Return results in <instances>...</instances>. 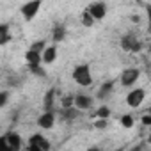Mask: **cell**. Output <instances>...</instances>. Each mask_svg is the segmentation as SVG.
I'll return each mask as SVG.
<instances>
[{
    "instance_id": "obj_6",
    "label": "cell",
    "mask_w": 151,
    "mask_h": 151,
    "mask_svg": "<svg viewBox=\"0 0 151 151\" xmlns=\"http://www.w3.org/2000/svg\"><path fill=\"white\" fill-rule=\"evenodd\" d=\"M87 13L94 18V20H103L105 14H107V6L103 2H94L87 7Z\"/></svg>"
},
{
    "instance_id": "obj_29",
    "label": "cell",
    "mask_w": 151,
    "mask_h": 151,
    "mask_svg": "<svg viewBox=\"0 0 151 151\" xmlns=\"http://www.w3.org/2000/svg\"><path fill=\"white\" fill-rule=\"evenodd\" d=\"M140 149H142V146H135V147H133V149H130V151H140Z\"/></svg>"
},
{
    "instance_id": "obj_5",
    "label": "cell",
    "mask_w": 151,
    "mask_h": 151,
    "mask_svg": "<svg viewBox=\"0 0 151 151\" xmlns=\"http://www.w3.org/2000/svg\"><path fill=\"white\" fill-rule=\"evenodd\" d=\"M139 75H140V71L137 68H126L121 75V84L123 86H133L139 78Z\"/></svg>"
},
{
    "instance_id": "obj_25",
    "label": "cell",
    "mask_w": 151,
    "mask_h": 151,
    "mask_svg": "<svg viewBox=\"0 0 151 151\" xmlns=\"http://www.w3.org/2000/svg\"><path fill=\"white\" fill-rule=\"evenodd\" d=\"M7 98H9V94H7L6 91H2V93H0V107H6V103H7Z\"/></svg>"
},
{
    "instance_id": "obj_12",
    "label": "cell",
    "mask_w": 151,
    "mask_h": 151,
    "mask_svg": "<svg viewBox=\"0 0 151 151\" xmlns=\"http://www.w3.org/2000/svg\"><path fill=\"white\" fill-rule=\"evenodd\" d=\"M57 57V48L55 46H46V50L43 52V62L45 64H52Z\"/></svg>"
},
{
    "instance_id": "obj_18",
    "label": "cell",
    "mask_w": 151,
    "mask_h": 151,
    "mask_svg": "<svg viewBox=\"0 0 151 151\" xmlns=\"http://www.w3.org/2000/svg\"><path fill=\"white\" fill-rule=\"evenodd\" d=\"M112 89H114V82H107V84H103V87L100 89L98 96H100V98H105V96H107V94H109Z\"/></svg>"
},
{
    "instance_id": "obj_23",
    "label": "cell",
    "mask_w": 151,
    "mask_h": 151,
    "mask_svg": "<svg viewBox=\"0 0 151 151\" xmlns=\"http://www.w3.org/2000/svg\"><path fill=\"white\" fill-rule=\"evenodd\" d=\"M0 151H11L9 146H7V139H6V135H4V137H0Z\"/></svg>"
},
{
    "instance_id": "obj_22",
    "label": "cell",
    "mask_w": 151,
    "mask_h": 151,
    "mask_svg": "<svg viewBox=\"0 0 151 151\" xmlns=\"http://www.w3.org/2000/svg\"><path fill=\"white\" fill-rule=\"evenodd\" d=\"M121 124H123L124 128H132V126H133V117H132L130 114H124V116L121 117Z\"/></svg>"
},
{
    "instance_id": "obj_21",
    "label": "cell",
    "mask_w": 151,
    "mask_h": 151,
    "mask_svg": "<svg viewBox=\"0 0 151 151\" xmlns=\"http://www.w3.org/2000/svg\"><path fill=\"white\" fill-rule=\"evenodd\" d=\"M30 50H34V52H37V53H41L43 55V52L46 50V45H45V41H36L34 45H32V48Z\"/></svg>"
},
{
    "instance_id": "obj_11",
    "label": "cell",
    "mask_w": 151,
    "mask_h": 151,
    "mask_svg": "<svg viewBox=\"0 0 151 151\" xmlns=\"http://www.w3.org/2000/svg\"><path fill=\"white\" fill-rule=\"evenodd\" d=\"M25 60H27L29 68L41 66V62H43V55H41V53H37V52H34V50H29V52L25 53Z\"/></svg>"
},
{
    "instance_id": "obj_7",
    "label": "cell",
    "mask_w": 151,
    "mask_h": 151,
    "mask_svg": "<svg viewBox=\"0 0 151 151\" xmlns=\"http://www.w3.org/2000/svg\"><path fill=\"white\" fill-rule=\"evenodd\" d=\"M53 123H55V116H53V112H43V114L37 117V126L43 128V130H50V128H53Z\"/></svg>"
},
{
    "instance_id": "obj_19",
    "label": "cell",
    "mask_w": 151,
    "mask_h": 151,
    "mask_svg": "<svg viewBox=\"0 0 151 151\" xmlns=\"http://www.w3.org/2000/svg\"><path fill=\"white\" fill-rule=\"evenodd\" d=\"M53 94H55V91L52 89V91H48L46 96H45V107H46V112H52L50 109H52V103H53Z\"/></svg>"
},
{
    "instance_id": "obj_4",
    "label": "cell",
    "mask_w": 151,
    "mask_h": 151,
    "mask_svg": "<svg viewBox=\"0 0 151 151\" xmlns=\"http://www.w3.org/2000/svg\"><path fill=\"white\" fill-rule=\"evenodd\" d=\"M39 9H41V2H39V0H36V2H27V4L22 6V14H23V18L27 22H30V20H34V16L37 14Z\"/></svg>"
},
{
    "instance_id": "obj_13",
    "label": "cell",
    "mask_w": 151,
    "mask_h": 151,
    "mask_svg": "<svg viewBox=\"0 0 151 151\" xmlns=\"http://www.w3.org/2000/svg\"><path fill=\"white\" fill-rule=\"evenodd\" d=\"M9 39H11V36H9V25L2 23V25H0V45H7Z\"/></svg>"
},
{
    "instance_id": "obj_9",
    "label": "cell",
    "mask_w": 151,
    "mask_h": 151,
    "mask_svg": "<svg viewBox=\"0 0 151 151\" xmlns=\"http://www.w3.org/2000/svg\"><path fill=\"white\" fill-rule=\"evenodd\" d=\"M91 105H93V98L91 96H86V94L75 96V107H77L78 110H87V109H91Z\"/></svg>"
},
{
    "instance_id": "obj_28",
    "label": "cell",
    "mask_w": 151,
    "mask_h": 151,
    "mask_svg": "<svg viewBox=\"0 0 151 151\" xmlns=\"http://www.w3.org/2000/svg\"><path fill=\"white\" fill-rule=\"evenodd\" d=\"M147 13H149V32H151V6L147 7Z\"/></svg>"
},
{
    "instance_id": "obj_15",
    "label": "cell",
    "mask_w": 151,
    "mask_h": 151,
    "mask_svg": "<svg viewBox=\"0 0 151 151\" xmlns=\"http://www.w3.org/2000/svg\"><path fill=\"white\" fill-rule=\"evenodd\" d=\"M64 36H66V29H64L62 25H59V27L53 29V41H55V43H60V41L64 39Z\"/></svg>"
},
{
    "instance_id": "obj_2",
    "label": "cell",
    "mask_w": 151,
    "mask_h": 151,
    "mask_svg": "<svg viewBox=\"0 0 151 151\" xmlns=\"http://www.w3.org/2000/svg\"><path fill=\"white\" fill-rule=\"evenodd\" d=\"M144 98H146L144 89H133V91H130V93H128V96H126V103H128V107L137 109V107H140V105H142Z\"/></svg>"
},
{
    "instance_id": "obj_26",
    "label": "cell",
    "mask_w": 151,
    "mask_h": 151,
    "mask_svg": "<svg viewBox=\"0 0 151 151\" xmlns=\"http://www.w3.org/2000/svg\"><path fill=\"white\" fill-rule=\"evenodd\" d=\"M96 128H100V130L107 128V119H98L96 121Z\"/></svg>"
},
{
    "instance_id": "obj_30",
    "label": "cell",
    "mask_w": 151,
    "mask_h": 151,
    "mask_svg": "<svg viewBox=\"0 0 151 151\" xmlns=\"http://www.w3.org/2000/svg\"><path fill=\"white\" fill-rule=\"evenodd\" d=\"M87 151H100V147H89Z\"/></svg>"
},
{
    "instance_id": "obj_8",
    "label": "cell",
    "mask_w": 151,
    "mask_h": 151,
    "mask_svg": "<svg viewBox=\"0 0 151 151\" xmlns=\"http://www.w3.org/2000/svg\"><path fill=\"white\" fill-rule=\"evenodd\" d=\"M29 144L37 146L41 151H50V142H48V139H46V137H43L41 133H34V135L29 139Z\"/></svg>"
},
{
    "instance_id": "obj_31",
    "label": "cell",
    "mask_w": 151,
    "mask_h": 151,
    "mask_svg": "<svg viewBox=\"0 0 151 151\" xmlns=\"http://www.w3.org/2000/svg\"><path fill=\"white\" fill-rule=\"evenodd\" d=\"M147 144H151V135H149V137H147Z\"/></svg>"
},
{
    "instance_id": "obj_20",
    "label": "cell",
    "mask_w": 151,
    "mask_h": 151,
    "mask_svg": "<svg viewBox=\"0 0 151 151\" xmlns=\"http://www.w3.org/2000/svg\"><path fill=\"white\" fill-rule=\"evenodd\" d=\"M109 116H110V109H109V107H105V105H103V107H100V109L96 110V117H98V119H107Z\"/></svg>"
},
{
    "instance_id": "obj_14",
    "label": "cell",
    "mask_w": 151,
    "mask_h": 151,
    "mask_svg": "<svg viewBox=\"0 0 151 151\" xmlns=\"http://www.w3.org/2000/svg\"><path fill=\"white\" fill-rule=\"evenodd\" d=\"M78 112H80V110H78L77 107H73V109H62L60 114H62L64 119H75V117L78 116Z\"/></svg>"
},
{
    "instance_id": "obj_10",
    "label": "cell",
    "mask_w": 151,
    "mask_h": 151,
    "mask_svg": "<svg viewBox=\"0 0 151 151\" xmlns=\"http://www.w3.org/2000/svg\"><path fill=\"white\" fill-rule=\"evenodd\" d=\"M6 139H7V146H9L11 151H20L22 149V137L18 133L11 132V133L6 135Z\"/></svg>"
},
{
    "instance_id": "obj_16",
    "label": "cell",
    "mask_w": 151,
    "mask_h": 151,
    "mask_svg": "<svg viewBox=\"0 0 151 151\" xmlns=\"http://www.w3.org/2000/svg\"><path fill=\"white\" fill-rule=\"evenodd\" d=\"M60 107L62 109H73L75 107V96H64L62 100H60Z\"/></svg>"
},
{
    "instance_id": "obj_17",
    "label": "cell",
    "mask_w": 151,
    "mask_h": 151,
    "mask_svg": "<svg viewBox=\"0 0 151 151\" xmlns=\"http://www.w3.org/2000/svg\"><path fill=\"white\" fill-rule=\"evenodd\" d=\"M93 23H94V18H93L87 11H84V13H82V25L89 29V27H93Z\"/></svg>"
},
{
    "instance_id": "obj_27",
    "label": "cell",
    "mask_w": 151,
    "mask_h": 151,
    "mask_svg": "<svg viewBox=\"0 0 151 151\" xmlns=\"http://www.w3.org/2000/svg\"><path fill=\"white\" fill-rule=\"evenodd\" d=\"M142 124H151V114L142 116Z\"/></svg>"
},
{
    "instance_id": "obj_32",
    "label": "cell",
    "mask_w": 151,
    "mask_h": 151,
    "mask_svg": "<svg viewBox=\"0 0 151 151\" xmlns=\"http://www.w3.org/2000/svg\"><path fill=\"white\" fill-rule=\"evenodd\" d=\"M116 151H124V147H119V149H116Z\"/></svg>"
},
{
    "instance_id": "obj_3",
    "label": "cell",
    "mask_w": 151,
    "mask_h": 151,
    "mask_svg": "<svg viewBox=\"0 0 151 151\" xmlns=\"http://www.w3.org/2000/svg\"><path fill=\"white\" fill-rule=\"evenodd\" d=\"M121 48L126 50V52H140L142 43H140L139 39H135L133 34H126V36L121 39Z\"/></svg>"
},
{
    "instance_id": "obj_1",
    "label": "cell",
    "mask_w": 151,
    "mask_h": 151,
    "mask_svg": "<svg viewBox=\"0 0 151 151\" xmlns=\"http://www.w3.org/2000/svg\"><path fill=\"white\" fill-rule=\"evenodd\" d=\"M73 80L77 82V84H80V86H84V87L91 86L93 84V75H91L89 66L87 64H80V66L75 68V71H73Z\"/></svg>"
},
{
    "instance_id": "obj_24",
    "label": "cell",
    "mask_w": 151,
    "mask_h": 151,
    "mask_svg": "<svg viewBox=\"0 0 151 151\" xmlns=\"http://www.w3.org/2000/svg\"><path fill=\"white\" fill-rule=\"evenodd\" d=\"M30 71H32L34 75H37V77H45V69H43L41 66H34V68H30Z\"/></svg>"
}]
</instances>
